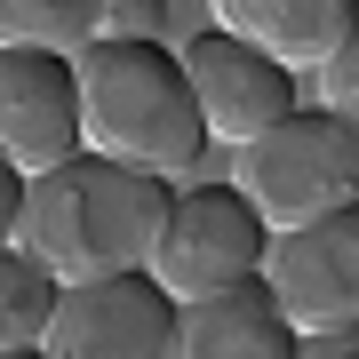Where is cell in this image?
Here are the masks:
<instances>
[{
  "instance_id": "cell-9",
  "label": "cell",
  "mask_w": 359,
  "mask_h": 359,
  "mask_svg": "<svg viewBox=\"0 0 359 359\" xmlns=\"http://www.w3.org/2000/svg\"><path fill=\"white\" fill-rule=\"evenodd\" d=\"M216 32L264 48L280 72H311L359 32V0H208Z\"/></svg>"
},
{
  "instance_id": "cell-11",
  "label": "cell",
  "mask_w": 359,
  "mask_h": 359,
  "mask_svg": "<svg viewBox=\"0 0 359 359\" xmlns=\"http://www.w3.org/2000/svg\"><path fill=\"white\" fill-rule=\"evenodd\" d=\"M96 32V0H0V48L80 56Z\"/></svg>"
},
{
  "instance_id": "cell-14",
  "label": "cell",
  "mask_w": 359,
  "mask_h": 359,
  "mask_svg": "<svg viewBox=\"0 0 359 359\" xmlns=\"http://www.w3.org/2000/svg\"><path fill=\"white\" fill-rule=\"evenodd\" d=\"M320 112H335V120H351V104H359V32L344 40L335 56H320Z\"/></svg>"
},
{
  "instance_id": "cell-15",
  "label": "cell",
  "mask_w": 359,
  "mask_h": 359,
  "mask_svg": "<svg viewBox=\"0 0 359 359\" xmlns=\"http://www.w3.org/2000/svg\"><path fill=\"white\" fill-rule=\"evenodd\" d=\"M16 208H25V168L0 152V248H16Z\"/></svg>"
},
{
  "instance_id": "cell-8",
  "label": "cell",
  "mask_w": 359,
  "mask_h": 359,
  "mask_svg": "<svg viewBox=\"0 0 359 359\" xmlns=\"http://www.w3.org/2000/svg\"><path fill=\"white\" fill-rule=\"evenodd\" d=\"M0 152L25 176L80 160V88L72 56L48 48H0Z\"/></svg>"
},
{
  "instance_id": "cell-17",
  "label": "cell",
  "mask_w": 359,
  "mask_h": 359,
  "mask_svg": "<svg viewBox=\"0 0 359 359\" xmlns=\"http://www.w3.org/2000/svg\"><path fill=\"white\" fill-rule=\"evenodd\" d=\"M0 359H40V344H25V351H0Z\"/></svg>"
},
{
  "instance_id": "cell-3",
  "label": "cell",
  "mask_w": 359,
  "mask_h": 359,
  "mask_svg": "<svg viewBox=\"0 0 359 359\" xmlns=\"http://www.w3.org/2000/svg\"><path fill=\"white\" fill-rule=\"evenodd\" d=\"M231 192L264 216V231H295V224L344 216L359 200V128L320 112V104L311 112L295 104L280 128L240 144V184Z\"/></svg>"
},
{
  "instance_id": "cell-1",
  "label": "cell",
  "mask_w": 359,
  "mask_h": 359,
  "mask_svg": "<svg viewBox=\"0 0 359 359\" xmlns=\"http://www.w3.org/2000/svg\"><path fill=\"white\" fill-rule=\"evenodd\" d=\"M168 176H136L120 160L80 152L48 176H25V208H16V248L48 271L56 287L120 280V271L152 264V240L168 224Z\"/></svg>"
},
{
  "instance_id": "cell-13",
  "label": "cell",
  "mask_w": 359,
  "mask_h": 359,
  "mask_svg": "<svg viewBox=\"0 0 359 359\" xmlns=\"http://www.w3.org/2000/svg\"><path fill=\"white\" fill-rule=\"evenodd\" d=\"M160 32H168V0H96L88 40H160Z\"/></svg>"
},
{
  "instance_id": "cell-5",
  "label": "cell",
  "mask_w": 359,
  "mask_h": 359,
  "mask_svg": "<svg viewBox=\"0 0 359 359\" xmlns=\"http://www.w3.org/2000/svg\"><path fill=\"white\" fill-rule=\"evenodd\" d=\"M256 287L271 295V311L287 320V335H335L359 320V216H320L264 240Z\"/></svg>"
},
{
  "instance_id": "cell-10",
  "label": "cell",
  "mask_w": 359,
  "mask_h": 359,
  "mask_svg": "<svg viewBox=\"0 0 359 359\" xmlns=\"http://www.w3.org/2000/svg\"><path fill=\"white\" fill-rule=\"evenodd\" d=\"M287 351H295V335L256 280H240L224 295H200V304H176L168 359H287Z\"/></svg>"
},
{
  "instance_id": "cell-6",
  "label": "cell",
  "mask_w": 359,
  "mask_h": 359,
  "mask_svg": "<svg viewBox=\"0 0 359 359\" xmlns=\"http://www.w3.org/2000/svg\"><path fill=\"white\" fill-rule=\"evenodd\" d=\"M168 344H176V304L144 271H120L56 295L40 359H168Z\"/></svg>"
},
{
  "instance_id": "cell-7",
  "label": "cell",
  "mask_w": 359,
  "mask_h": 359,
  "mask_svg": "<svg viewBox=\"0 0 359 359\" xmlns=\"http://www.w3.org/2000/svg\"><path fill=\"white\" fill-rule=\"evenodd\" d=\"M176 65H184L192 104H200L208 144H256L264 128H280L295 112V72H280L264 48H248V40H231V32L184 40Z\"/></svg>"
},
{
  "instance_id": "cell-4",
  "label": "cell",
  "mask_w": 359,
  "mask_h": 359,
  "mask_svg": "<svg viewBox=\"0 0 359 359\" xmlns=\"http://www.w3.org/2000/svg\"><path fill=\"white\" fill-rule=\"evenodd\" d=\"M264 240H271L264 216L231 192V184H192V192L168 200V224L152 240L144 280H152L168 304H200V295H224V287L256 280Z\"/></svg>"
},
{
  "instance_id": "cell-12",
  "label": "cell",
  "mask_w": 359,
  "mask_h": 359,
  "mask_svg": "<svg viewBox=\"0 0 359 359\" xmlns=\"http://www.w3.org/2000/svg\"><path fill=\"white\" fill-rule=\"evenodd\" d=\"M56 295H65V287H56L25 248H0V351L40 344L48 320H56Z\"/></svg>"
},
{
  "instance_id": "cell-16",
  "label": "cell",
  "mask_w": 359,
  "mask_h": 359,
  "mask_svg": "<svg viewBox=\"0 0 359 359\" xmlns=\"http://www.w3.org/2000/svg\"><path fill=\"white\" fill-rule=\"evenodd\" d=\"M287 359H359V335H351V327H335V335H295Z\"/></svg>"
},
{
  "instance_id": "cell-2",
  "label": "cell",
  "mask_w": 359,
  "mask_h": 359,
  "mask_svg": "<svg viewBox=\"0 0 359 359\" xmlns=\"http://www.w3.org/2000/svg\"><path fill=\"white\" fill-rule=\"evenodd\" d=\"M80 88V152L120 160L136 176H184L208 160L200 104L168 40H88L72 56Z\"/></svg>"
}]
</instances>
